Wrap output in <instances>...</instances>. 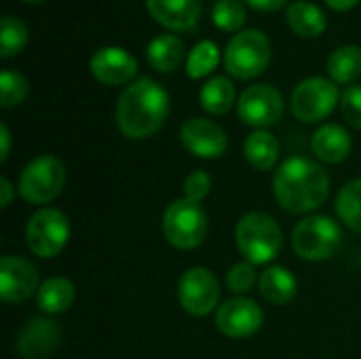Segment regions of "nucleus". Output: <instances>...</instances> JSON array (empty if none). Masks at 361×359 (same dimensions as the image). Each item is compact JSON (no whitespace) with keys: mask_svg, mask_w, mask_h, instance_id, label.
Masks as SVG:
<instances>
[{"mask_svg":"<svg viewBox=\"0 0 361 359\" xmlns=\"http://www.w3.org/2000/svg\"><path fill=\"white\" fill-rule=\"evenodd\" d=\"M273 193L279 207L290 214L315 212L330 195V176L307 157H290L273 176Z\"/></svg>","mask_w":361,"mask_h":359,"instance_id":"nucleus-2","label":"nucleus"},{"mask_svg":"<svg viewBox=\"0 0 361 359\" xmlns=\"http://www.w3.org/2000/svg\"><path fill=\"white\" fill-rule=\"evenodd\" d=\"M66 184V167L53 154L32 159L19 176V195L34 205L53 201Z\"/></svg>","mask_w":361,"mask_h":359,"instance_id":"nucleus-6","label":"nucleus"},{"mask_svg":"<svg viewBox=\"0 0 361 359\" xmlns=\"http://www.w3.org/2000/svg\"><path fill=\"white\" fill-rule=\"evenodd\" d=\"M256 284V271L252 262H237L231 267L226 275V286L235 294H245L254 288Z\"/></svg>","mask_w":361,"mask_h":359,"instance_id":"nucleus-31","label":"nucleus"},{"mask_svg":"<svg viewBox=\"0 0 361 359\" xmlns=\"http://www.w3.org/2000/svg\"><path fill=\"white\" fill-rule=\"evenodd\" d=\"M336 214L351 231L361 233V178L341 188L336 197Z\"/></svg>","mask_w":361,"mask_h":359,"instance_id":"nucleus-27","label":"nucleus"},{"mask_svg":"<svg viewBox=\"0 0 361 359\" xmlns=\"http://www.w3.org/2000/svg\"><path fill=\"white\" fill-rule=\"evenodd\" d=\"M0 142H2L0 161L4 163L8 159V152H11V133H8V127L6 125H0Z\"/></svg>","mask_w":361,"mask_h":359,"instance_id":"nucleus-35","label":"nucleus"},{"mask_svg":"<svg viewBox=\"0 0 361 359\" xmlns=\"http://www.w3.org/2000/svg\"><path fill=\"white\" fill-rule=\"evenodd\" d=\"M260 294L271 305H286L290 303L298 292V281L292 275V271L283 267H269L258 277Z\"/></svg>","mask_w":361,"mask_h":359,"instance_id":"nucleus-21","label":"nucleus"},{"mask_svg":"<svg viewBox=\"0 0 361 359\" xmlns=\"http://www.w3.org/2000/svg\"><path fill=\"white\" fill-rule=\"evenodd\" d=\"M281 152V146L277 142V138L264 129H258L254 133H250L245 138L243 144V154L247 159V163L258 169V171H269L273 169V165L277 163Z\"/></svg>","mask_w":361,"mask_h":359,"instance_id":"nucleus-23","label":"nucleus"},{"mask_svg":"<svg viewBox=\"0 0 361 359\" xmlns=\"http://www.w3.org/2000/svg\"><path fill=\"white\" fill-rule=\"evenodd\" d=\"M38 271L21 256H4L0 260V296L6 305H17L38 292Z\"/></svg>","mask_w":361,"mask_h":359,"instance_id":"nucleus-13","label":"nucleus"},{"mask_svg":"<svg viewBox=\"0 0 361 359\" xmlns=\"http://www.w3.org/2000/svg\"><path fill=\"white\" fill-rule=\"evenodd\" d=\"M220 61V49L214 40L197 42L186 57V72L192 80L209 76Z\"/></svg>","mask_w":361,"mask_h":359,"instance_id":"nucleus-26","label":"nucleus"},{"mask_svg":"<svg viewBox=\"0 0 361 359\" xmlns=\"http://www.w3.org/2000/svg\"><path fill=\"white\" fill-rule=\"evenodd\" d=\"M212 190V178L201 171V169H195L192 174L186 176L184 180V197L195 201V203H201Z\"/></svg>","mask_w":361,"mask_h":359,"instance_id":"nucleus-32","label":"nucleus"},{"mask_svg":"<svg viewBox=\"0 0 361 359\" xmlns=\"http://www.w3.org/2000/svg\"><path fill=\"white\" fill-rule=\"evenodd\" d=\"M163 235L178 250H195L207 235V216L203 207L186 197L176 199L163 214Z\"/></svg>","mask_w":361,"mask_h":359,"instance_id":"nucleus-5","label":"nucleus"},{"mask_svg":"<svg viewBox=\"0 0 361 359\" xmlns=\"http://www.w3.org/2000/svg\"><path fill=\"white\" fill-rule=\"evenodd\" d=\"M264 324L262 309L250 298H231L218 307L216 326L228 339H250Z\"/></svg>","mask_w":361,"mask_h":359,"instance_id":"nucleus-12","label":"nucleus"},{"mask_svg":"<svg viewBox=\"0 0 361 359\" xmlns=\"http://www.w3.org/2000/svg\"><path fill=\"white\" fill-rule=\"evenodd\" d=\"M146 57H148V63L157 72H173L182 66L186 57V49H184V42L176 34L167 32V34L154 36L148 42Z\"/></svg>","mask_w":361,"mask_h":359,"instance_id":"nucleus-19","label":"nucleus"},{"mask_svg":"<svg viewBox=\"0 0 361 359\" xmlns=\"http://www.w3.org/2000/svg\"><path fill=\"white\" fill-rule=\"evenodd\" d=\"M23 2H42V0H23Z\"/></svg>","mask_w":361,"mask_h":359,"instance_id":"nucleus-38","label":"nucleus"},{"mask_svg":"<svg viewBox=\"0 0 361 359\" xmlns=\"http://www.w3.org/2000/svg\"><path fill=\"white\" fill-rule=\"evenodd\" d=\"M70 222L63 212L53 207L38 209L25 226V243L38 258H55L68 245Z\"/></svg>","mask_w":361,"mask_h":359,"instance_id":"nucleus-8","label":"nucleus"},{"mask_svg":"<svg viewBox=\"0 0 361 359\" xmlns=\"http://www.w3.org/2000/svg\"><path fill=\"white\" fill-rule=\"evenodd\" d=\"M150 17L171 32H190L201 19V0H146Z\"/></svg>","mask_w":361,"mask_h":359,"instance_id":"nucleus-16","label":"nucleus"},{"mask_svg":"<svg viewBox=\"0 0 361 359\" xmlns=\"http://www.w3.org/2000/svg\"><path fill=\"white\" fill-rule=\"evenodd\" d=\"M169 93L157 80L144 76L129 83L116 102V127L129 140L154 135L169 116Z\"/></svg>","mask_w":361,"mask_h":359,"instance_id":"nucleus-1","label":"nucleus"},{"mask_svg":"<svg viewBox=\"0 0 361 359\" xmlns=\"http://www.w3.org/2000/svg\"><path fill=\"white\" fill-rule=\"evenodd\" d=\"M59 345V328L55 322L30 320L17 339V351L23 359H47Z\"/></svg>","mask_w":361,"mask_h":359,"instance_id":"nucleus-17","label":"nucleus"},{"mask_svg":"<svg viewBox=\"0 0 361 359\" xmlns=\"http://www.w3.org/2000/svg\"><path fill=\"white\" fill-rule=\"evenodd\" d=\"M271 63V40L260 30H241L224 51V68L237 80L260 76Z\"/></svg>","mask_w":361,"mask_h":359,"instance_id":"nucleus-4","label":"nucleus"},{"mask_svg":"<svg viewBox=\"0 0 361 359\" xmlns=\"http://www.w3.org/2000/svg\"><path fill=\"white\" fill-rule=\"evenodd\" d=\"M182 146L199 159H218L228 148L226 131L209 118H190L180 127Z\"/></svg>","mask_w":361,"mask_h":359,"instance_id":"nucleus-14","label":"nucleus"},{"mask_svg":"<svg viewBox=\"0 0 361 359\" xmlns=\"http://www.w3.org/2000/svg\"><path fill=\"white\" fill-rule=\"evenodd\" d=\"M247 6H252L254 11H260V13H273V11H279L286 6L288 0H243Z\"/></svg>","mask_w":361,"mask_h":359,"instance_id":"nucleus-34","label":"nucleus"},{"mask_svg":"<svg viewBox=\"0 0 361 359\" xmlns=\"http://www.w3.org/2000/svg\"><path fill=\"white\" fill-rule=\"evenodd\" d=\"M76 296L74 284L66 277H51L47 279L36 292V305L47 315L63 313L72 307Z\"/></svg>","mask_w":361,"mask_h":359,"instance_id":"nucleus-22","label":"nucleus"},{"mask_svg":"<svg viewBox=\"0 0 361 359\" xmlns=\"http://www.w3.org/2000/svg\"><path fill=\"white\" fill-rule=\"evenodd\" d=\"M212 19L218 30L239 34L247 21V11L239 0H218L212 11Z\"/></svg>","mask_w":361,"mask_h":359,"instance_id":"nucleus-29","label":"nucleus"},{"mask_svg":"<svg viewBox=\"0 0 361 359\" xmlns=\"http://www.w3.org/2000/svg\"><path fill=\"white\" fill-rule=\"evenodd\" d=\"M351 135L341 125H322L311 140L315 157L324 163H343L351 152Z\"/></svg>","mask_w":361,"mask_h":359,"instance_id":"nucleus-18","label":"nucleus"},{"mask_svg":"<svg viewBox=\"0 0 361 359\" xmlns=\"http://www.w3.org/2000/svg\"><path fill=\"white\" fill-rule=\"evenodd\" d=\"M328 74L336 85H349L361 74V49L357 44L338 47L328 59Z\"/></svg>","mask_w":361,"mask_h":359,"instance_id":"nucleus-25","label":"nucleus"},{"mask_svg":"<svg viewBox=\"0 0 361 359\" xmlns=\"http://www.w3.org/2000/svg\"><path fill=\"white\" fill-rule=\"evenodd\" d=\"M89 68L95 80H99L102 85H110V87L133 83L137 74L135 57L121 47H104L95 51L89 61Z\"/></svg>","mask_w":361,"mask_h":359,"instance_id":"nucleus-15","label":"nucleus"},{"mask_svg":"<svg viewBox=\"0 0 361 359\" xmlns=\"http://www.w3.org/2000/svg\"><path fill=\"white\" fill-rule=\"evenodd\" d=\"M360 0H326V4L330 6V8H334V11H338V13H345V11H351L355 4H357Z\"/></svg>","mask_w":361,"mask_h":359,"instance_id":"nucleus-37","label":"nucleus"},{"mask_svg":"<svg viewBox=\"0 0 361 359\" xmlns=\"http://www.w3.org/2000/svg\"><path fill=\"white\" fill-rule=\"evenodd\" d=\"M338 104V87L334 80L311 76L296 85L290 97L292 114L302 123H317L332 114Z\"/></svg>","mask_w":361,"mask_h":359,"instance_id":"nucleus-9","label":"nucleus"},{"mask_svg":"<svg viewBox=\"0 0 361 359\" xmlns=\"http://www.w3.org/2000/svg\"><path fill=\"white\" fill-rule=\"evenodd\" d=\"M13 195H15L13 184H11L6 178H2V180H0V207H6V205L11 203Z\"/></svg>","mask_w":361,"mask_h":359,"instance_id":"nucleus-36","label":"nucleus"},{"mask_svg":"<svg viewBox=\"0 0 361 359\" xmlns=\"http://www.w3.org/2000/svg\"><path fill=\"white\" fill-rule=\"evenodd\" d=\"M341 110H343L345 121H347L351 127H355V129H360L361 131V85L349 87V89L343 93Z\"/></svg>","mask_w":361,"mask_h":359,"instance_id":"nucleus-33","label":"nucleus"},{"mask_svg":"<svg viewBox=\"0 0 361 359\" xmlns=\"http://www.w3.org/2000/svg\"><path fill=\"white\" fill-rule=\"evenodd\" d=\"M286 110V102L283 95L279 93V89H275L273 85H252L247 87L237 102V112L239 118L256 129H267L275 123L281 121Z\"/></svg>","mask_w":361,"mask_h":359,"instance_id":"nucleus-10","label":"nucleus"},{"mask_svg":"<svg viewBox=\"0 0 361 359\" xmlns=\"http://www.w3.org/2000/svg\"><path fill=\"white\" fill-rule=\"evenodd\" d=\"M199 102L214 116L226 114L235 104V85L226 76H212L199 91Z\"/></svg>","mask_w":361,"mask_h":359,"instance_id":"nucleus-24","label":"nucleus"},{"mask_svg":"<svg viewBox=\"0 0 361 359\" xmlns=\"http://www.w3.org/2000/svg\"><path fill=\"white\" fill-rule=\"evenodd\" d=\"M341 239V226L330 216H309L294 229L292 248L300 258L319 262L334 256Z\"/></svg>","mask_w":361,"mask_h":359,"instance_id":"nucleus-7","label":"nucleus"},{"mask_svg":"<svg viewBox=\"0 0 361 359\" xmlns=\"http://www.w3.org/2000/svg\"><path fill=\"white\" fill-rule=\"evenodd\" d=\"M286 21L292 28V32L302 38H317L326 32V25H328L324 11L315 2H309V0L292 2L286 11Z\"/></svg>","mask_w":361,"mask_h":359,"instance_id":"nucleus-20","label":"nucleus"},{"mask_svg":"<svg viewBox=\"0 0 361 359\" xmlns=\"http://www.w3.org/2000/svg\"><path fill=\"white\" fill-rule=\"evenodd\" d=\"M178 298L186 313L195 317L209 315L220 300V284L209 269L195 267L180 277Z\"/></svg>","mask_w":361,"mask_h":359,"instance_id":"nucleus-11","label":"nucleus"},{"mask_svg":"<svg viewBox=\"0 0 361 359\" xmlns=\"http://www.w3.org/2000/svg\"><path fill=\"white\" fill-rule=\"evenodd\" d=\"M27 40H30L27 25L13 15H4L0 21V55L4 59H8V57L21 53L25 49Z\"/></svg>","mask_w":361,"mask_h":359,"instance_id":"nucleus-28","label":"nucleus"},{"mask_svg":"<svg viewBox=\"0 0 361 359\" xmlns=\"http://www.w3.org/2000/svg\"><path fill=\"white\" fill-rule=\"evenodd\" d=\"M27 80L17 70H2L0 72V104L4 110L19 106L27 95Z\"/></svg>","mask_w":361,"mask_h":359,"instance_id":"nucleus-30","label":"nucleus"},{"mask_svg":"<svg viewBox=\"0 0 361 359\" xmlns=\"http://www.w3.org/2000/svg\"><path fill=\"white\" fill-rule=\"evenodd\" d=\"M235 241L247 262L256 267L267 264L279 256L283 248V233L275 218L262 212H252L237 222Z\"/></svg>","mask_w":361,"mask_h":359,"instance_id":"nucleus-3","label":"nucleus"}]
</instances>
